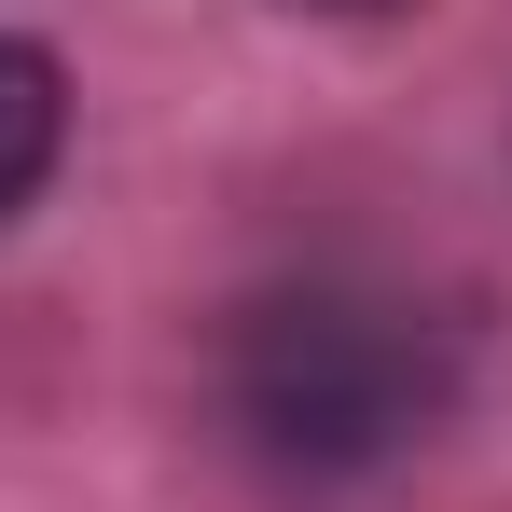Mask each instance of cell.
<instances>
[{
  "label": "cell",
  "mask_w": 512,
  "mask_h": 512,
  "mask_svg": "<svg viewBox=\"0 0 512 512\" xmlns=\"http://www.w3.org/2000/svg\"><path fill=\"white\" fill-rule=\"evenodd\" d=\"M236 402L277 457H374L429 416V346L402 333V305H346V291H305V305H263L250 346H236Z\"/></svg>",
  "instance_id": "obj_1"
},
{
  "label": "cell",
  "mask_w": 512,
  "mask_h": 512,
  "mask_svg": "<svg viewBox=\"0 0 512 512\" xmlns=\"http://www.w3.org/2000/svg\"><path fill=\"white\" fill-rule=\"evenodd\" d=\"M56 139H70V70H56L42 42H14V28H0V222L42 194Z\"/></svg>",
  "instance_id": "obj_2"
}]
</instances>
